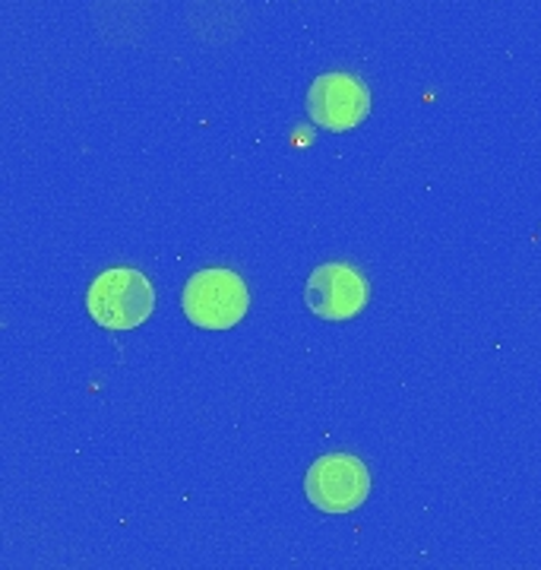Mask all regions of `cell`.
Segmentation results:
<instances>
[{"label":"cell","instance_id":"6da1fadb","mask_svg":"<svg viewBox=\"0 0 541 570\" xmlns=\"http://www.w3.org/2000/svg\"><path fill=\"white\" fill-rule=\"evenodd\" d=\"M153 307H156L153 283L140 269L130 266L105 269L86 292V311L105 330H137L149 321Z\"/></svg>","mask_w":541,"mask_h":570},{"label":"cell","instance_id":"5b68a950","mask_svg":"<svg viewBox=\"0 0 541 570\" xmlns=\"http://www.w3.org/2000/svg\"><path fill=\"white\" fill-rule=\"evenodd\" d=\"M371 298L367 279L352 264H323L311 273L304 302L323 321H348Z\"/></svg>","mask_w":541,"mask_h":570},{"label":"cell","instance_id":"277c9868","mask_svg":"<svg viewBox=\"0 0 541 570\" xmlns=\"http://www.w3.org/2000/svg\"><path fill=\"white\" fill-rule=\"evenodd\" d=\"M307 115L323 130H352L371 115V89L352 73H321L307 89Z\"/></svg>","mask_w":541,"mask_h":570},{"label":"cell","instance_id":"7a4b0ae2","mask_svg":"<svg viewBox=\"0 0 541 570\" xmlns=\"http://www.w3.org/2000/svg\"><path fill=\"white\" fill-rule=\"evenodd\" d=\"M184 314L200 330H232L250 307V292L232 269H200L184 285Z\"/></svg>","mask_w":541,"mask_h":570},{"label":"cell","instance_id":"3957f363","mask_svg":"<svg viewBox=\"0 0 541 570\" xmlns=\"http://www.w3.org/2000/svg\"><path fill=\"white\" fill-rule=\"evenodd\" d=\"M307 501L323 513H348L361 508L371 494V472L358 456L329 453L321 456L304 475Z\"/></svg>","mask_w":541,"mask_h":570}]
</instances>
